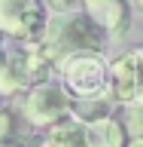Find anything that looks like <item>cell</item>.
Wrapping results in <instances>:
<instances>
[{"mask_svg":"<svg viewBox=\"0 0 143 147\" xmlns=\"http://www.w3.org/2000/svg\"><path fill=\"white\" fill-rule=\"evenodd\" d=\"M61 77H64L67 92L79 101H91V98H100V95H110V83H113V71L100 58V52H85V55L67 58L61 64Z\"/></svg>","mask_w":143,"mask_h":147,"instance_id":"7a4b0ae2","label":"cell"},{"mask_svg":"<svg viewBox=\"0 0 143 147\" xmlns=\"http://www.w3.org/2000/svg\"><path fill=\"white\" fill-rule=\"evenodd\" d=\"M34 83L27 77V67H25V58L21 52H12L6 55V61L0 67V95H15L21 89H31Z\"/></svg>","mask_w":143,"mask_h":147,"instance_id":"9c48e42d","label":"cell"},{"mask_svg":"<svg viewBox=\"0 0 143 147\" xmlns=\"http://www.w3.org/2000/svg\"><path fill=\"white\" fill-rule=\"evenodd\" d=\"M128 3H131V9H137V12L143 16V0H128Z\"/></svg>","mask_w":143,"mask_h":147,"instance_id":"5bb4252c","label":"cell"},{"mask_svg":"<svg viewBox=\"0 0 143 147\" xmlns=\"http://www.w3.org/2000/svg\"><path fill=\"white\" fill-rule=\"evenodd\" d=\"M6 55H9V52L3 49V43H0V67H3V61H6Z\"/></svg>","mask_w":143,"mask_h":147,"instance_id":"2e32d148","label":"cell"},{"mask_svg":"<svg viewBox=\"0 0 143 147\" xmlns=\"http://www.w3.org/2000/svg\"><path fill=\"white\" fill-rule=\"evenodd\" d=\"M125 126L116 117H104L98 123H88V147H128Z\"/></svg>","mask_w":143,"mask_h":147,"instance_id":"ba28073f","label":"cell"},{"mask_svg":"<svg viewBox=\"0 0 143 147\" xmlns=\"http://www.w3.org/2000/svg\"><path fill=\"white\" fill-rule=\"evenodd\" d=\"M40 147H55V144H52V141H49V138H46V141H43V144H40Z\"/></svg>","mask_w":143,"mask_h":147,"instance_id":"ac0fdd59","label":"cell"},{"mask_svg":"<svg viewBox=\"0 0 143 147\" xmlns=\"http://www.w3.org/2000/svg\"><path fill=\"white\" fill-rule=\"evenodd\" d=\"M46 25V0H0V34L21 43H37L43 40Z\"/></svg>","mask_w":143,"mask_h":147,"instance_id":"277c9868","label":"cell"},{"mask_svg":"<svg viewBox=\"0 0 143 147\" xmlns=\"http://www.w3.org/2000/svg\"><path fill=\"white\" fill-rule=\"evenodd\" d=\"M82 6L107 34L122 37L131 22V3L128 0H82Z\"/></svg>","mask_w":143,"mask_h":147,"instance_id":"8992f818","label":"cell"},{"mask_svg":"<svg viewBox=\"0 0 143 147\" xmlns=\"http://www.w3.org/2000/svg\"><path fill=\"white\" fill-rule=\"evenodd\" d=\"M104 28L88 16V12H55L49 16V25L43 31L46 52L58 67L73 55H85V52H100L104 49Z\"/></svg>","mask_w":143,"mask_h":147,"instance_id":"6da1fadb","label":"cell"},{"mask_svg":"<svg viewBox=\"0 0 143 147\" xmlns=\"http://www.w3.org/2000/svg\"><path fill=\"white\" fill-rule=\"evenodd\" d=\"M12 129H15V117H12V110H9V107H0V141H9Z\"/></svg>","mask_w":143,"mask_h":147,"instance_id":"7c38bea8","label":"cell"},{"mask_svg":"<svg viewBox=\"0 0 143 147\" xmlns=\"http://www.w3.org/2000/svg\"><path fill=\"white\" fill-rule=\"evenodd\" d=\"M113 83H110V98L119 104H137L143 101V49L119 55L110 64Z\"/></svg>","mask_w":143,"mask_h":147,"instance_id":"5b68a950","label":"cell"},{"mask_svg":"<svg viewBox=\"0 0 143 147\" xmlns=\"http://www.w3.org/2000/svg\"><path fill=\"white\" fill-rule=\"evenodd\" d=\"M128 147H143V138H131V141H128Z\"/></svg>","mask_w":143,"mask_h":147,"instance_id":"9a60e30c","label":"cell"},{"mask_svg":"<svg viewBox=\"0 0 143 147\" xmlns=\"http://www.w3.org/2000/svg\"><path fill=\"white\" fill-rule=\"evenodd\" d=\"M0 147H21L18 141H0Z\"/></svg>","mask_w":143,"mask_h":147,"instance_id":"e0dca14e","label":"cell"},{"mask_svg":"<svg viewBox=\"0 0 143 147\" xmlns=\"http://www.w3.org/2000/svg\"><path fill=\"white\" fill-rule=\"evenodd\" d=\"M46 6L52 12H79L82 0H46Z\"/></svg>","mask_w":143,"mask_h":147,"instance_id":"4fadbf2b","label":"cell"},{"mask_svg":"<svg viewBox=\"0 0 143 147\" xmlns=\"http://www.w3.org/2000/svg\"><path fill=\"white\" fill-rule=\"evenodd\" d=\"M46 138H49L55 147H88V126L70 113V117H64L61 123L49 126V135Z\"/></svg>","mask_w":143,"mask_h":147,"instance_id":"52a82bcc","label":"cell"},{"mask_svg":"<svg viewBox=\"0 0 143 147\" xmlns=\"http://www.w3.org/2000/svg\"><path fill=\"white\" fill-rule=\"evenodd\" d=\"M21 113L31 126H40V129H49L55 123H61L64 117L73 113V98L67 86L61 83H37L25 92V101H21Z\"/></svg>","mask_w":143,"mask_h":147,"instance_id":"3957f363","label":"cell"},{"mask_svg":"<svg viewBox=\"0 0 143 147\" xmlns=\"http://www.w3.org/2000/svg\"><path fill=\"white\" fill-rule=\"evenodd\" d=\"M73 117L82 119L85 126L88 123H98V119L110 117V104L104 98H91V101H79V104H73Z\"/></svg>","mask_w":143,"mask_h":147,"instance_id":"30bf717a","label":"cell"},{"mask_svg":"<svg viewBox=\"0 0 143 147\" xmlns=\"http://www.w3.org/2000/svg\"><path fill=\"white\" fill-rule=\"evenodd\" d=\"M122 126H125V132L131 138H143V101H137V104H125Z\"/></svg>","mask_w":143,"mask_h":147,"instance_id":"8fae6325","label":"cell"}]
</instances>
